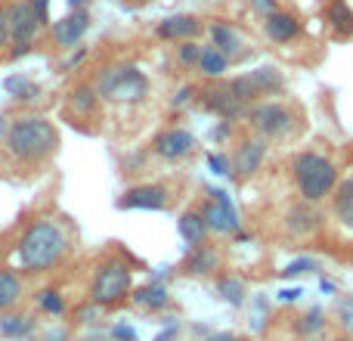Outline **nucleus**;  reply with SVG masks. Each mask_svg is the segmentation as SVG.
I'll return each instance as SVG.
<instances>
[{
  "instance_id": "obj_1",
  "label": "nucleus",
  "mask_w": 353,
  "mask_h": 341,
  "mask_svg": "<svg viewBox=\"0 0 353 341\" xmlns=\"http://www.w3.org/2000/svg\"><path fill=\"white\" fill-rule=\"evenodd\" d=\"M59 130L53 121L41 115H19L6 124L3 155L19 168H37L59 153Z\"/></svg>"
},
{
  "instance_id": "obj_2",
  "label": "nucleus",
  "mask_w": 353,
  "mask_h": 341,
  "mask_svg": "<svg viewBox=\"0 0 353 341\" xmlns=\"http://www.w3.org/2000/svg\"><path fill=\"white\" fill-rule=\"evenodd\" d=\"M68 251V233L59 220L41 217L19 236L16 255L22 270L28 273H47L62 261V255Z\"/></svg>"
},
{
  "instance_id": "obj_3",
  "label": "nucleus",
  "mask_w": 353,
  "mask_h": 341,
  "mask_svg": "<svg viewBox=\"0 0 353 341\" xmlns=\"http://www.w3.org/2000/svg\"><path fill=\"white\" fill-rule=\"evenodd\" d=\"M292 180L298 186L304 202H323L325 195H332V189L338 186V168L332 159H325L323 153L304 149L292 159Z\"/></svg>"
},
{
  "instance_id": "obj_4",
  "label": "nucleus",
  "mask_w": 353,
  "mask_h": 341,
  "mask_svg": "<svg viewBox=\"0 0 353 341\" xmlns=\"http://www.w3.org/2000/svg\"><path fill=\"white\" fill-rule=\"evenodd\" d=\"M93 87L99 99H109V103H143L149 93V78L137 66L118 62V66L99 68Z\"/></svg>"
},
{
  "instance_id": "obj_5",
  "label": "nucleus",
  "mask_w": 353,
  "mask_h": 341,
  "mask_svg": "<svg viewBox=\"0 0 353 341\" xmlns=\"http://www.w3.org/2000/svg\"><path fill=\"white\" fill-rule=\"evenodd\" d=\"M130 289H134V267L124 257L112 255L97 264L93 280H90V301H97L103 307L121 304L130 295Z\"/></svg>"
},
{
  "instance_id": "obj_6",
  "label": "nucleus",
  "mask_w": 353,
  "mask_h": 341,
  "mask_svg": "<svg viewBox=\"0 0 353 341\" xmlns=\"http://www.w3.org/2000/svg\"><path fill=\"white\" fill-rule=\"evenodd\" d=\"M226 84H230L232 97L248 109V106L261 103L263 97H273V93L285 90V75H282L276 66H261V68H254V72H248V75L230 78Z\"/></svg>"
},
{
  "instance_id": "obj_7",
  "label": "nucleus",
  "mask_w": 353,
  "mask_h": 341,
  "mask_svg": "<svg viewBox=\"0 0 353 341\" xmlns=\"http://www.w3.org/2000/svg\"><path fill=\"white\" fill-rule=\"evenodd\" d=\"M41 28H43V22L37 19V12L31 10L25 0L10 3V43H12V50H6V56H10V59H22L25 53H31L34 37Z\"/></svg>"
},
{
  "instance_id": "obj_8",
  "label": "nucleus",
  "mask_w": 353,
  "mask_h": 341,
  "mask_svg": "<svg viewBox=\"0 0 353 341\" xmlns=\"http://www.w3.org/2000/svg\"><path fill=\"white\" fill-rule=\"evenodd\" d=\"M245 118H248V124L263 137V140H273V137H285L288 130L294 128L292 109H288L285 103H276V99H270V103H254V106H248Z\"/></svg>"
},
{
  "instance_id": "obj_9",
  "label": "nucleus",
  "mask_w": 353,
  "mask_h": 341,
  "mask_svg": "<svg viewBox=\"0 0 353 341\" xmlns=\"http://www.w3.org/2000/svg\"><path fill=\"white\" fill-rule=\"evenodd\" d=\"M208 195H211V199L201 205V217H205L208 230L211 233H239L242 220H239V211H236V205H232L230 193L208 186Z\"/></svg>"
},
{
  "instance_id": "obj_10",
  "label": "nucleus",
  "mask_w": 353,
  "mask_h": 341,
  "mask_svg": "<svg viewBox=\"0 0 353 341\" xmlns=\"http://www.w3.org/2000/svg\"><path fill=\"white\" fill-rule=\"evenodd\" d=\"M168 199H171V193L165 183H140V186L124 189L115 208L118 211H165Z\"/></svg>"
},
{
  "instance_id": "obj_11",
  "label": "nucleus",
  "mask_w": 353,
  "mask_h": 341,
  "mask_svg": "<svg viewBox=\"0 0 353 341\" xmlns=\"http://www.w3.org/2000/svg\"><path fill=\"white\" fill-rule=\"evenodd\" d=\"M199 103H201V109L214 112V115L223 118V121L245 118V112H248L236 97H232V90H230V84H226V81H217V84L205 87V90L199 93Z\"/></svg>"
},
{
  "instance_id": "obj_12",
  "label": "nucleus",
  "mask_w": 353,
  "mask_h": 341,
  "mask_svg": "<svg viewBox=\"0 0 353 341\" xmlns=\"http://www.w3.org/2000/svg\"><path fill=\"white\" fill-rule=\"evenodd\" d=\"M152 153L165 162H180L195 153V137L183 128H168V130H161V134H155Z\"/></svg>"
},
{
  "instance_id": "obj_13",
  "label": "nucleus",
  "mask_w": 353,
  "mask_h": 341,
  "mask_svg": "<svg viewBox=\"0 0 353 341\" xmlns=\"http://www.w3.org/2000/svg\"><path fill=\"white\" fill-rule=\"evenodd\" d=\"M87 28H90V12H87V10H72L68 16H62L59 22H53L50 37H53L56 47L68 50V47H74V43L87 35Z\"/></svg>"
},
{
  "instance_id": "obj_14",
  "label": "nucleus",
  "mask_w": 353,
  "mask_h": 341,
  "mask_svg": "<svg viewBox=\"0 0 353 341\" xmlns=\"http://www.w3.org/2000/svg\"><path fill=\"white\" fill-rule=\"evenodd\" d=\"M263 155H267V140L263 137H248L236 146L232 155V174L239 177H254L263 165Z\"/></svg>"
},
{
  "instance_id": "obj_15",
  "label": "nucleus",
  "mask_w": 353,
  "mask_h": 341,
  "mask_svg": "<svg viewBox=\"0 0 353 341\" xmlns=\"http://www.w3.org/2000/svg\"><path fill=\"white\" fill-rule=\"evenodd\" d=\"M99 93H97V87L93 84H78L72 93H68V103H65V115L72 118V124L78 128L84 118H93L97 115V109H99Z\"/></svg>"
},
{
  "instance_id": "obj_16",
  "label": "nucleus",
  "mask_w": 353,
  "mask_h": 341,
  "mask_svg": "<svg viewBox=\"0 0 353 341\" xmlns=\"http://www.w3.org/2000/svg\"><path fill=\"white\" fill-rule=\"evenodd\" d=\"M220 270V251L211 242L189 245V255L183 257V273L186 276H208Z\"/></svg>"
},
{
  "instance_id": "obj_17",
  "label": "nucleus",
  "mask_w": 353,
  "mask_h": 341,
  "mask_svg": "<svg viewBox=\"0 0 353 341\" xmlns=\"http://www.w3.org/2000/svg\"><path fill=\"white\" fill-rule=\"evenodd\" d=\"M319 211L313 208V202H298V205L288 208L285 214V230L292 233V236H307V233H313L319 226Z\"/></svg>"
},
{
  "instance_id": "obj_18",
  "label": "nucleus",
  "mask_w": 353,
  "mask_h": 341,
  "mask_svg": "<svg viewBox=\"0 0 353 341\" xmlns=\"http://www.w3.org/2000/svg\"><path fill=\"white\" fill-rule=\"evenodd\" d=\"M263 31H267L270 41L288 43V41H294V37L301 35V22L292 16V12L276 10V12H270V16H267V22H263Z\"/></svg>"
},
{
  "instance_id": "obj_19",
  "label": "nucleus",
  "mask_w": 353,
  "mask_h": 341,
  "mask_svg": "<svg viewBox=\"0 0 353 341\" xmlns=\"http://www.w3.org/2000/svg\"><path fill=\"white\" fill-rule=\"evenodd\" d=\"M130 301H134L137 307H143V311L159 313V311H165V307L171 304V295H168V286H165V282L149 280L146 286H140L137 292H130Z\"/></svg>"
},
{
  "instance_id": "obj_20",
  "label": "nucleus",
  "mask_w": 353,
  "mask_h": 341,
  "mask_svg": "<svg viewBox=\"0 0 353 341\" xmlns=\"http://www.w3.org/2000/svg\"><path fill=\"white\" fill-rule=\"evenodd\" d=\"M332 211H335L338 224L353 233V174H347L335 186V199H332Z\"/></svg>"
},
{
  "instance_id": "obj_21",
  "label": "nucleus",
  "mask_w": 353,
  "mask_h": 341,
  "mask_svg": "<svg viewBox=\"0 0 353 341\" xmlns=\"http://www.w3.org/2000/svg\"><path fill=\"white\" fill-rule=\"evenodd\" d=\"M176 233H180V239L186 245H199V242H208V233H211V230H208L201 211L189 208V211H183L180 220H176Z\"/></svg>"
},
{
  "instance_id": "obj_22",
  "label": "nucleus",
  "mask_w": 353,
  "mask_h": 341,
  "mask_svg": "<svg viewBox=\"0 0 353 341\" xmlns=\"http://www.w3.org/2000/svg\"><path fill=\"white\" fill-rule=\"evenodd\" d=\"M201 31V22L195 16H171L159 25V37L165 41H189Z\"/></svg>"
},
{
  "instance_id": "obj_23",
  "label": "nucleus",
  "mask_w": 353,
  "mask_h": 341,
  "mask_svg": "<svg viewBox=\"0 0 353 341\" xmlns=\"http://www.w3.org/2000/svg\"><path fill=\"white\" fill-rule=\"evenodd\" d=\"M208 31H211L214 47H217L220 53H223L230 62L236 59L239 53H242V37H239L236 31H232L226 22H220V19H217V22H211V28H208Z\"/></svg>"
},
{
  "instance_id": "obj_24",
  "label": "nucleus",
  "mask_w": 353,
  "mask_h": 341,
  "mask_svg": "<svg viewBox=\"0 0 353 341\" xmlns=\"http://www.w3.org/2000/svg\"><path fill=\"white\" fill-rule=\"evenodd\" d=\"M325 19H329L332 31H335L338 37H353V10L347 0H329Z\"/></svg>"
},
{
  "instance_id": "obj_25",
  "label": "nucleus",
  "mask_w": 353,
  "mask_h": 341,
  "mask_svg": "<svg viewBox=\"0 0 353 341\" xmlns=\"http://www.w3.org/2000/svg\"><path fill=\"white\" fill-rule=\"evenodd\" d=\"M34 332V317L31 313H0V335L3 338H28Z\"/></svg>"
},
{
  "instance_id": "obj_26",
  "label": "nucleus",
  "mask_w": 353,
  "mask_h": 341,
  "mask_svg": "<svg viewBox=\"0 0 353 341\" xmlns=\"http://www.w3.org/2000/svg\"><path fill=\"white\" fill-rule=\"evenodd\" d=\"M217 295L226 301V304L242 307V304H245V298H248V286H245L242 276H236V273H223V276H217Z\"/></svg>"
},
{
  "instance_id": "obj_27",
  "label": "nucleus",
  "mask_w": 353,
  "mask_h": 341,
  "mask_svg": "<svg viewBox=\"0 0 353 341\" xmlns=\"http://www.w3.org/2000/svg\"><path fill=\"white\" fill-rule=\"evenodd\" d=\"M195 68H199L205 78H220V75H226V68H230V59L211 43V47H201V56H199V62H195Z\"/></svg>"
},
{
  "instance_id": "obj_28",
  "label": "nucleus",
  "mask_w": 353,
  "mask_h": 341,
  "mask_svg": "<svg viewBox=\"0 0 353 341\" xmlns=\"http://www.w3.org/2000/svg\"><path fill=\"white\" fill-rule=\"evenodd\" d=\"M19 298H22V280H19V273L0 267V313L16 307Z\"/></svg>"
},
{
  "instance_id": "obj_29",
  "label": "nucleus",
  "mask_w": 353,
  "mask_h": 341,
  "mask_svg": "<svg viewBox=\"0 0 353 341\" xmlns=\"http://www.w3.org/2000/svg\"><path fill=\"white\" fill-rule=\"evenodd\" d=\"M3 90L10 93L16 103H31V99L41 97V84L28 81L25 75H10V78H3Z\"/></svg>"
},
{
  "instance_id": "obj_30",
  "label": "nucleus",
  "mask_w": 353,
  "mask_h": 341,
  "mask_svg": "<svg viewBox=\"0 0 353 341\" xmlns=\"http://www.w3.org/2000/svg\"><path fill=\"white\" fill-rule=\"evenodd\" d=\"M34 301L41 304L43 313H50V317H62V313H65V298H62L56 289H41V292L34 295Z\"/></svg>"
},
{
  "instance_id": "obj_31",
  "label": "nucleus",
  "mask_w": 353,
  "mask_h": 341,
  "mask_svg": "<svg viewBox=\"0 0 353 341\" xmlns=\"http://www.w3.org/2000/svg\"><path fill=\"white\" fill-rule=\"evenodd\" d=\"M335 317H338V326L353 338V295H344L335 307Z\"/></svg>"
},
{
  "instance_id": "obj_32",
  "label": "nucleus",
  "mask_w": 353,
  "mask_h": 341,
  "mask_svg": "<svg viewBox=\"0 0 353 341\" xmlns=\"http://www.w3.org/2000/svg\"><path fill=\"white\" fill-rule=\"evenodd\" d=\"M323 326H325V317H323V311H319V307L307 311L304 317L298 320V332H301V335H313V332H319Z\"/></svg>"
},
{
  "instance_id": "obj_33",
  "label": "nucleus",
  "mask_w": 353,
  "mask_h": 341,
  "mask_svg": "<svg viewBox=\"0 0 353 341\" xmlns=\"http://www.w3.org/2000/svg\"><path fill=\"white\" fill-rule=\"evenodd\" d=\"M316 270H319L316 257H294V261L282 270V276H285V280H292V276H301V273H316Z\"/></svg>"
},
{
  "instance_id": "obj_34",
  "label": "nucleus",
  "mask_w": 353,
  "mask_h": 341,
  "mask_svg": "<svg viewBox=\"0 0 353 341\" xmlns=\"http://www.w3.org/2000/svg\"><path fill=\"white\" fill-rule=\"evenodd\" d=\"M103 311H105L103 304H97V301H87V304H81L78 311H74V320H78V323H84V326H93L97 320H103Z\"/></svg>"
},
{
  "instance_id": "obj_35",
  "label": "nucleus",
  "mask_w": 353,
  "mask_h": 341,
  "mask_svg": "<svg viewBox=\"0 0 353 341\" xmlns=\"http://www.w3.org/2000/svg\"><path fill=\"white\" fill-rule=\"evenodd\" d=\"M208 168H211L217 177H232V162L226 159L223 153H211V155H208Z\"/></svg>"
},
{
  "instance_id": "obj_36",
  "label": "nucleus",
  "mask_w": 353,
  "mask_h": 341,
  "mask_svg": "<svg viewBox=\"0 0 353 341\" xmlns=\"http://www.w3.org/2000/svg\"><path fill=\"white\" fill-rule=\"evenodd\" d=\"M267 307H270V301L263 298V295H254L251 298V320H254V332L263 326V317H267ZM248 320V323H251Z\"/></svg>"
},
{
  "instance_id": "obj_37",
  "label": "nucleus",
  "mask_w": 353,
  "mask_h": 341,
  "mask_svg": "<svg viewBox=\"0 0 353 341\" xmlns=\"http://www.w3.org/2000/svg\"><path fill=\"white\" fill-rule=\"evenodd\" d=\"M199 56H201V43H195V41H183L180 43V62L183 66H195Z\"/></svg>"
},
{
  "instance_id": "obj_38",
  "label": "nucleus",
  "mask_w": 353,
  "mask_h": 341,
  "mask_svg": "<svg viewBox=\"0 0 353 341\" xmlns=\"http://www.w3.org/2000/svg\"><path fill=\"white\" fill-rule=\"evenodd\" d=\"M10 47V6L0 0V53Z\"/></svg>"
},
{
  "instance_id": "obj_39",
  "label": "nucleus",
  "mask_w": 353,
  "mask_h": 341,
  "mask_svg": "<svg viewBox=\"0 0 353 341\" xmlns=\"http://www.w3.org/2000/svg\"><path fill=\"white\" fill-rule=\"evenodd\" d=\"M112 338L115 341H137V329L130 323H115L112 326Z\"/></svg>"
},
{
  "instance_id": "obj_40",
  "label": "nucleus",
  "mask_w": 353,
  "mask_h": 341,
  "mask_svg": "<svg viewBox=\"0 0 353 341\" xmlns=\"http://www.w3.org/2000/svg\"><path fill=\"white\" fill-rule=\"evenodd\" d=\"M304 298V289H279V292H276V301H282V304H292V301H301Z\"/></svg>"
},
{
  "instance_id": "obj_41",
  "label": "nucleus",
  "mask_w": 353,
  "mask_h": 341,
  "mask_svg": "<svg viewBox=\"0 0 353 341\" xmlns=\"http://www.w3.org/2000/svg\"><path fill=\"white\" fill-rule=\"evenodd\" d=\"M176 335H180V323L168 320V326L159 332V335H152V341H176Z\"/></svg>"
},
{
  "instance_id": "obj_42",
  "label": "nucleus",
  "mask_w": 353,
  "mask_h": 341,
  "mask_svg": "<svg viewBox=\"0 0 353 341\" xmlns=\"http://www.w3.org/2000/svg\"><path fill=\"white\" fill-rule=\"evenodd\" d=\"M25 3H28V6H31V10H34V12H37V19H41V22H43V25H47V22H50V16H47V10H50V0H25Z\"/></svg>"
},
{
  "instance_id": "obj_43",
  "label": "nucleus",
  "mask_w": 353,
  "mask_h": 341,
  "mask_svg": "<svg viewBox=\"0 0 353 341\" xmlns=\"http://www.w3.org/2000/svg\"><path fill=\"white\" fill-rule=\"evenodd\" d=\"M43 341H68V329L65 326H53V329H47Z\"/></svg>"
},
{
  "instance_id": "obj_44",
  "label": "nucleus",
  "mask_w": 353,
  "mask_h": 341,
  "mask_svg": "<svg viewBox=\"0 0 353 341\" xmlns=\"http://www.w3.org/2000/svg\"><path fill=\"white\" fill-rule=\"evenodd\" d=\"M192 97H195V87H183V90L174 97V109H180V106H186Z\"/></svg>"
},
{
  "instance_id": "obj_45",
  "label": "nucleus",
  "mask_w": 353,
  "mask_h": 341,
  "mask_svg": "<svg viewBox=\"0 0 353 341\" xmlns=\"http://www.w3.org/2000/svg\"><path fill=\"white\" fill-rule=\"evenodd\" d=\"M201 341H239L236 332H208Z\"/></svg>"
},
{
  "instance_id": "obj_46",
  "label": "nucleus",
  "mask_w": 353,
  "mask_h": 341,
  "mask_svg": "<svg viewBox=\"0 0 353 341\" xmlns=\"http://www.w3.org/2000/svg\"><path fill=\"white\" fill-rule=\"evenodd\" d=\"M251 3H254L261 12H267V16L270 12H276V0H251Z\"/></svg>"
},
{
  "instance_id": "obj_47",
  "label": "nucleus",
  "mask_w": 353,
  "mask_h": 341,
  "mask_svg": "<svg viewBox=\"0 0 353 341\" xmlns=\"http://www.w3.org/2000/svg\"><path fill=\"white\" fill-rule=\"evenodd\" d=\"M223 137H230V124L220 121L217 128H214V140H223Z\"/></svg>"
},
{
  "instance_id": "obj_48",
  "label": "nucleus",
  "mask_w": 353,
  "mask_h": 341,
  "mask_svg": "<svg viewBox=\"0 0 353 341\" xmlns=\"http://www.w3.org/2000/svg\"><path fill=\"white\" fill-rule=\"evenodd\" d=\"M319 289H323L325 295H335V282L332 280H319Z\"/></svg>"
},
{
  "instance_id": "obj_49",
  "label": "nucleus",
  "mask_w": 353,
  "mask_h": 341,
  "mask_svg": "<svg viewBox=\"0 0 353 341\" xmlns=\"http://www.w3.org/2000/svg\"><path fill=\"white\" fill-rule=\"evenodd\" d=\"M192 332H195V335H201V338H205V335H208V332H211V329H208L205 323H195V326H192Z\"/></svg>"
},
{
  "instance_id": "obj_50",
  "label": "nucleus",
  "mask_w": 353,
  "mask_h": 341,
  "mask_svg": "<svg viewBox=\"0 0 353 341\" xmlns=\"http://www.w3.org/2000/svg\"><path fill=\"white\" fill-rule=\"evenodd\" d=\"M68 6L72 10H87V0H68Z\"/></svg>"
},
{
  "instance_id": "obj_51",
  "label": "nucleus",
  "mask_w": 353,
  "mask_h": 341,
  "mask_svg": "<svg viewBox=\"0 0 353 341\" xmlns=\"http://www.w3.org/2000/svg\"><path fill=\"white\" fill-rule=\"evenodd\" d=\"M81 341H105V335H99V332H97V335H90V338H81Z\"/></svg>"
},
{
  "instance_id": "obj_52",
  "label": "nucleus",
  "mask_w": 353,
  "mask_h": 341,
  "mask_svg": "<svg viewBox=\"0 0 353 341\" xmlns=\"http://www.w3.org/2000/svg\"><path fill=\"white\" fill-rule=\"evenodd\" d=\"M338 341H350V338H338Z\"/></svg>"
}]
</instances>
